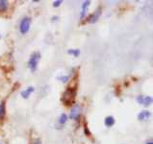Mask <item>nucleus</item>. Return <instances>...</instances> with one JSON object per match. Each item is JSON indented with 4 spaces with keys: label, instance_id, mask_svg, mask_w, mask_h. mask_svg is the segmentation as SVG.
Returning <instances> with one entry per match:
<instances>
[{
    "label": "nucleus",
    "instance_id": "obj_13",
    "mask_svg": "<svg viewBox=\"0 0 153 144\" xmlns=\"http://www.w3.org/2000/svg\"><path fill=\"white\" fill-rule=\"evenodd\" d=\"M67 116L65 113H62L61 115H60L59 117V124H61V125H64V124L67 122Z\"/></svg>",
    "mask_w": 153,
    "mask_h": 144
},
{
    "label": "nucleus",
    "instance_id": "obj_11",
    "mask_svg": "<svg viewBox=\"0 0 153 144\" xmlns=\"http://www.w3.org/2000/svg\"><path fill=\"white\" fill-rule=\"evenodd\" d=\"M5 114H6L5 103L4 102H1V103H0V120H2V119L5 117Z\"/></svg>",
    "mask_w": 153,
    "mask_h": 144
},
{
    "label": "nucleus",
    "instance_id": "obj_9",
    "mask_svg": "<svg viewBox=\"0 0 153 144\" xmlns=\"http://www.w3.org/2000/svg\"><path fill=\"white\" fill-rule=\"evenodd\" d=\"M149 116H150V112H148V110H143V112H141L138 114V119L139 120H142V121L147 120Z\"/></svg>",
    "mask_w": 153,
    "mask_h": 144
},
{
    "label": "nucleus",
    "instance_id": "obj_17",
    "mask_svg": "<svg viewBox=\"0 0 153 144\" xmlns=\"http://www.w3.org/2000/svg\"><path fill=\"white\" fill-rule=\"evenodd\" d=\"M31 144H42V140L40 138H36V139H33Z\"/></svg>",
    "mask_w": 153,
    "mask_h": 144
},
{
    "label": "nucleus",
    "instance_id": "obj_19",
    "mask_svg": "<svg viewBox=\"0 0 153 144\" xmlns=\"http://www.w3.org/2000/svg\"><path fill=\"white\" fill-rule=\"evenodd\" d=\"M146 144H153L152 141H148V142H146Z\"/></svg>",
    "mask_w": 153,
    "mask_h": 144
},
{
    "label": "nucleus",
    "instance_id": "obj_16",
    "mask_svg": "<svg viewBox=\"0 0 153 144\" xmlns=\"http://www.w3.org/2000/svg\"><path fill=\"white\" fill-rule=\"evenodd\" d=\"M62 3H63V1H62V0H58V1H54L53 6H54V7H59L60 5H61Z\"/></svg>",
    "mask_w": 153,
    "mask_h": 144
},
{
    "label": "nucleus",
    "instance_id": "obj_6",
    "mask_svg": "<svg viewBox=\"0 0 153 144\" xmlns=\"http://www.w3.org/2000/svg\"><path fill=\"white\" fill-rule=\"evenodd\" d=\"M101 15V8L98 7L96 10H95V12H94V13H92L91 16L89 17V21L91 22V23H94V22H96V20L98 18H99V16Z\"/></svg>",
    "mask_w": 153,
    "mask_h": 144
},
{
    "label": "nucleus",
    "instance_id": "obj_14",
    "mask_svg": "<svg viewBox=\"0 0 153 144\" xmlns=\"http://www.w3.org/2000/svg\"><path fill=\"white\" fill-rule=\"evenodd\" d=\"M67 53L73 55L74 57H78L80 55V50L79 49H69V50H67Z\"/></svg>",
    "mask_w": 153,
    "mask_h": 144
},
{
    "label": "nucleus",
    "instance_id": "obj_5",
    "mask_svg": "<svg viewBox=\"0 0 153 144\" xmlns=\"http://www.w3.org/2000/svg\"><path fill=\"white\" fill-rule=\"evenodd\" d=\"M80 110H81L80 106H79V105H75V106L71 109L69 117L71 119H73V120H78L79 115H80Z\"/></svg>",
    "mask_w": 153,
    "mask_h": 144
},
{
    "label": "nucleus",
    "instance_id": "obj_10",
    "mask_svg": "<svg viewBox=\"0 0 153 144\" xmlns=\"http://www.w3.org/2000/svg\"><path fill=\"white\" fill-rule=\"evenodd\" d=\"M115 122H116V120H115V118L113 116H107V117L105 118L104 120V124L105 126L107 127H112L115 125Z\"/></svg>",
    "mask_w": 153,
    "mask_h": 144
},
{
    "label": "nucleus",
    "instance_id": "obj_3",
    "mask_svg": "<svg viewBox=\"0 0 153 144\" xmlns=\"http://www.w3.org/2000/svg\"><path fill=\"white\" fill-rule=\"evenodd\" d=\"M30 25H31V18L28 17V16L24 17L20 21V31L21 34L25 35L26 33H28L30 30Z\"/></svg>",
    "mask_w": 153,
    "mask_h": 144
},
{
    "label": "nucleus",
    "instance_id": "obj_2",
    "mask_svg": "<svg viewBox=\"0 0 153 144\" xmlns=\"http://www.w3.org/2000/svg\"><path fill=\"white\" fill-rule=\"evenodd\" d=\"M40 60V52H34V53L31 55V57H30V59H29V62H28V66L32 72H35L37 70Z\"/></svg>",
    "mask_w": 153,
    "mask_h": 144
},
{
    "label": "nucleus",
    "instance_id": "obj_18",
    "mask_svg": "<svg viewBox=\"0 0 153 144\" xmlns=\"http://www.w3.org/2000/svg\"><path fill=\"white\" fill-rule=\"evenodd\" d=\"M85 133L87 134V135H91V133H90L88 127H87V126H85Z\"/></svg>",
    "mask_w": 153,
    "mask_h": 144
},
{
    "label": "nucleus",
    "instance_id": "obj_12",
    "mask_svg": "<svg viewBox=\"0 0 153 144\" xmlns=\"http://www.w3.org/2000/svg\"><path fill=\"white\" fill-rule=\"evenodd\" d=\"M8 9V1L6 0H0V13H3Z\"/></svg>",
    "mask_w": 153,
    "mask_h": 144
},
{
    "label": "nucleus",
    "instance_id": "obj_20",
    "mask_svg": "<svg viewBox=\"0 0 153 144\" xmlns=\"http://www.w3.org/2000/svg\"><path fill=\"white\" fill-rule=\"evenodd\" d=\"M0 38H1V35H0Z\"/></svg>",
    "mask_w": 153,
    "mask_h": 144
},
{
    "label": "nucleus",
    "instance_id": "obj_7",
    "mask_svg": "<svg viewBox=\"0 0 153 144\" xmlns=\"http://www.w3.org/2000/svg\"><path fill=\"white\" fill-rule=\"evenodd\" d=\"M90 3H91V1H85L83 5H82V9H81V13H80V17L81 19H83L85 17V15H86L87 13V11H88V8L90 6Z\"/></svg>",
    "mask_w": 153,
    "mask_h": 144
},
{
    "label": "nucleus",
    "instance_id": "obj_4",
    "mask_svg": "<svg viewBox=\"0 0 153 144\" xmlns=\"http://www.w3.org/2000/svg\"><path fill=\"white\" fill-rule=\"evenodd\" d=\"M137 102L139 104H143L144 106H149L150 104L152 103V97L151 96H143V95H140L137 97Z\"/></svg>",
    "mask_w": 153,
    "mask_h": 144
},
{
    "label": "nucleus",
    "instance_id": "obj_15",
    "mask_svg": "<svg viewBox=\"0 0 153 144\" xmlns=\"http://www.w3.org/2000/svg\"><path fill=\"white\" fill-rule=\"evenodd\" d=\"M59 80V81H61V82H67L69 80V75H63V76H59L58 78H57Z\"/></svg>",
    "mask_w": 153,
    "mask_h": 144
},
{
    "label": "nucleus",
    "instance_id": "obj_21",
    "mask_svg": "<svg viewBox=\"0 0 153 144\" xmlns=\"http://www.w3.org/2000/svg\"><path fill=\"white\" fill-rule=\"evenodd\" d=\"M0 144H1V143H0Z\"/></svg>",
    "mask_w": 153,
    "mask_h": 144
},
{
    "label": "nucleus",
    "instance_id": "obj_1",
    "mask_svg": "<svg viewBox=\"0 0 153 144\" xmlns=\"http://www.w3.org/2000/svg\"><path fill=\"white\" fill-rule=\"evenodd\" d=\"M76 87H69L67 88L62 96V102L65 106H72L76 98Z\"/></svg>",
    "mask_w": 153,
    "mask_h": 144
},
{
    "label": "nucleus",
    "instance_id": "obj_8",
    "mask_svg": "<svg viewBox=\"0 0 153 144\" xmlns=\"http://www.w3.org/2000/svg\"><path fill=\"white\" fill-rule=\"evenodd\" d=\"M34 90H35V88L33 87H27L25 90L21 91V96H22V97H23L24 99H28V98H29V96L31 95V93H32V92H34Z\"/></svg>",
    "mask_w": 153,
    "mask_h": 144
}]
</instances>
